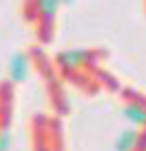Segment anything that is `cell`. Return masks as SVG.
Wrapping results in <instances>:
<instances>
[{"instance_id": "6", "label": "cell", "mask_w": 146, "mask_h": 151, "mask_svg": "<svg viewBox=\"0 0 146 151\" xmlns=\"http://www.w3.org/2000/svg\"><path fill=\"white\" fill-rule=\"evenodd\" d=\"M0 151H11V132H9V125L0 127Z\"/></svg>"}, {"instance_id": "1", "label": "cell", "mask_w": 146, "mask_h": 151, "mask_svg": "<svg viewBox=\"0 0 146 151\" xmlns=\"http://www.w3.org/2000/svg\"><path fill=\"white\" fill-rule=\"evenodd\" d=\"M34 6H37V15H39L37 19H39V26H41V41L47 43L54 17H56L58 6H60V0H34Z\"/></svg>"}, {"instance_id": "3", "label": "cell", "mask_w": 146, "mask_h": 151, "mask_svg": "<svg viewBox=\"0 0 146 151\" xmlns=\"http://www.w3.org/2000/svg\"><path fill=\"white\" fill-rule=\"evenodd\" d=\"M93 58V50H65L56 56V63L62 69H78Z\"/></svg>"}, {"instance_id": "4", "label": "cell", "mask_w": 146, "mask_h": 151, "mask_svg": "<svg viewBox=\"0 0 146 151\" xmlns=\"http://www.w3.org/2000/svg\"><path fill=\"white\" fill-rule=\"evenodd\" d=\"M140 142H142V134L137 129H127V132L118 134L114 142V151H135Z\"/></svg>"}, {"instance_id": "5", "label": "cell", "mask_w": 146, "mask_h": 151, "mask_svg": "<svg viewBox=\"0 0 146 151\" xmlns=\"http://www.w3.org/2000/svg\"><path fill=\"white\" fill-rule=\"evenodd\" d=\"M122 116L127 119L129 123L133 125H144V119H146V112H144V104L142 99H133V101H127L122 108Z\"/></svg>"}, {"instance_id": "2", "label": "cell", "mask_w": 146, "mask_h": 151, "mask_svg": "<svg viewBox=\"0 0 146 151\" xmlns=\"http://www.w3.org/2000/svg\"><path fill=\"white\" fill-rule=\"evenodd\" d=\"M30 69L32 63L28 58V54L24 52H13L9 58V78L13 84H24L26 80L30 78Z\"/></svg>"}, {"instance_id": "7", "label": "cell", "mask_w": 146, "mask_h": 151, "mask_svg": "<svg viewBox=\"0 0 146 151\" xmlns=\"http://www.w3.org/2000/svg\"><path fill=\"white\" fill-rule=\"evenodd\" d=\"M75 0H60V4H73Z\"/></svg>"}]
</instances>
